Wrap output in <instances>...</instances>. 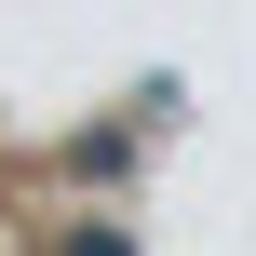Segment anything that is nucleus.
Wrapping results in <instances>:
<instances>
[{
	"mask_svg": "<svg viewBox=\"0 0 256 256\" xmlns=\"http://www.w3.org/2000/svg\"><path fill=\"white\" fill-rule=\"evenodd\" d=\"M68 256H135V243H122V230H81V243H68Z\"/></svg>",
	"mask_w": 256,
	"mask_h": 256,
	"instance_id": "f257e3e1",
	"label": "nucleus"
}]
</instances>
